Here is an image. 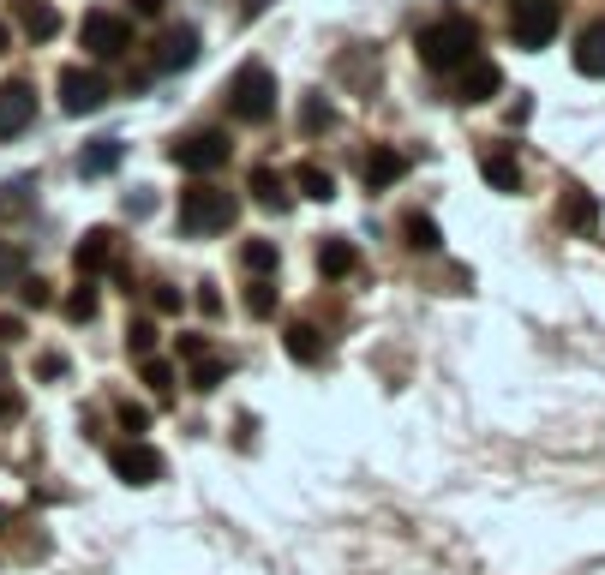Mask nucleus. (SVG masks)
I'll list each match as a JSON object with an SVG mask.
<instances>
[{
	"label": "nucleus",
	"mask_w": 605,
	"mask_h": 575,
	"mask_svg": "<svg viewBox=\"0 0 605 575\" xmlns=\"http://www.w3.org/2000/svg\"><path fill=\"white\" fill-rule=\"evenodd\" d=\"M420 60H426V72H456V66L480 60V24L462 18V12L426 24V30H420Z\"/></svg>",
	"instance_id": "obj_1"
},
{
	"label": "nucleus",
	"mask_w": 605,
	"mask_h": 575,
	"mask_svg": "<svg viewBox=\"0 0 605 575\" xmlns=\"http://www.w3.org/2000/svg\"><path fill=\"white\" fill-rule=\"evenodd\" d=\"M228 114L246 120V126H264L276 114V78L264 60H246L234 78H228Z\"/></svg>",
	"instance_id": "obj_2"
},
{
	"label": "nucleus",
	"mask_w": 605,
	"mask_h": 575,
	"mask_svg": "<svg viewBox=\"0 0 605 575\" xmlns=\"http://www.w3.org/2000/svg\"><path fill=\"white\" fill-rule=\"evenodd\" d=\"M228 222H234V192H222V186L180 192V234H222Z\"/></svg>",
	"instance_id": "obj_3"
},
{
	"label": "nucleus",
	"mask_w": 605,
	"mask_h": 575,
	"mask_svg": "<svg viewBox=\"0 0 605 575\" xmlns=\"http://www.w3.org/2000/svg\"><path fill=\"white\" fill-rule=\"evenodd\" d=\"M78 36H84V48H90L96 60H114V54H126V48H132V24H126V12H108V6L84 12Z\"/></svg>",
	"instance_id": "obj_4"
},
{
	"label": "nucleus",
	"mask_w": 605,
	"mask_h": 575,
	"mask_svg": "<svg viewBox=\"0 0 605 575\" xmlns=\"http://www.w3.org/2000/svg\"><path fill=\"white\" fill-rule=\"evenodd\" d=\"M108 102V78L102 72H90V66H66L60 72V108L66 114H96Z\"/></svg>",
	"instance_id": "obj_5"
},
{
	"label": "nucleus",
	"mask_w": 605,
	"mask_h": 575,
	"mask_svg": "<svg viewBox=\"0 0 605 575\" xmlns=\"http://www.w3.org/2000/svg\"><path fill=\"white\" fill-rule=\"evenodd\" d=\"M228 150H234V144H228V132H192V138H180L168 156H174L186 174H216V168L228 162Z\"/></svg>",
	"instance_id": "obj_6"
},
{
	"label": "nucleus",
	"mask_w": 605,
	"mask_h": 575,
	"mask_svg": "<svg viewBox=\"0 0 605 575\" xmlns=\"http://www.w3.org/2000/svg\"><path fill=\"white\" fill-rule=\"evenodd\" d=\"M108 468H114V480H126V486H156L168 462H162L150 444L132 438V444H114V450H108Z\"/></svg>",
	"instance_id": "obj_7"
},
{
	"label": "nucleus",
	"mask_w": 605,
	"mask_h": 575,
	"mask_svg": "<svg viewBox=\"0 0 605 575\" xmlns=\"http://www.w3.org/2000/svg\"><path fill=\"white\" fill-rule=\"evenodd\" d=\"M510 36H516L522 48H546V42L558 36V6H552V0H522Z\"/></svg>",
	"instance_id": "obj_8"
},
{
	"label": "nucleus",
	"mask_w": 605,
	"mask_h": 575,
	"mask_svg": "<svg viewBox=\"0 0 605 575\" xmlns=\"http://www.w3.org/2000/svg\"><path fill=\"white\" fill-rule=\"evenodd\" d=\"M30 120H36V90H30L24 78L0 84V138H18Z\"/></svg>",
	"instance_id": "obj_9"
},
{
	"label": "nucleus",
	"mask_w": 605,
	"mask_h": 575,
	"mask_svg": "<svg viewBox=\"0 0 605 575\" xmlns=\"http://www.w3.org/2000/svg\"><path fill=\"white\" fill-rule=\"evenodd\" d=\"M558 216H564L576 234H594V228H600V198H594L588 186H570L564 204H558Z\"/></svg>",
	"instance_id": "obj_10"
},
{
	"label": "nucleus",
	"mask_w": 605,
	"mask_h": 575,
	"mask_svg": "<svg viewBox=\"0 0 605 575\" xmlns=\"http://www.w3.org/2000/svg\"><path fill=\"white\" fill-rule=\"evenodd\" d=\"M192 60H198V30H192V24L168 30V36H162V54H156V66H162V72H180V66H192Z\"/></svg>",
	"instance_id": "obj_11"
},
{
	"label": "nucleus",
	"mask_w": 605,
	"mask_h": 575,
	"mask_svg": "<svg viewBox=\"0 0 605 575\" xmlns=\"http://www.w3.org/2000/svg\"><path fill=\"white\" fill-rule=\"evenodd\" d=\"M72 264H78L84 276H96V270H108V264H114V234H108V228H90V234L78 240V252H72Z\"/></svg>",
	"instance_id": "obj_12"
},
{
	"label": "nucleus",
	"mask_w": 605,
	"mask_h": 575,
	"mask_svg": "<svg viewBox=\"0 0 605 575\" xmlns=\"http://www.w3.org/2000/svg\"><path fill=\"white\" fill-rule=\"evenodd\" d=\"M18 24H24V36H30V42L60 36V12H54L48 0H18Z\"/></svg>",
	"instance_id": "obj_13"
},
{
	"label": "nucleus",
	"mask_w": 605,
	"mask_h": 575,
	"mask_svg": "<svg viewBox=\"0 0 605 575\" xmlns=\"http://www.w3.org/2000/svg\"><path fill=\"white\" fill-rule=\"evenodd\" d=\"M504 90V72L492 66V60H468V78H462V96L468 102H492Z\"/></svg>",
	"instance_id": "obj_14"
},
{
	"label": "nucleus",
	"mask_w": 605,
	"mask_h": 575,
	"mask_svg": "<svg viewBox=\"0 0 605 575\" xmlns=\"http://www.w3.org/2000/svg\"><path fill=\"white\" fill-rule=\"evenodd\" d=\"M402 174H408V156H402V150H390V144H384V150H372V156H366V186H372V192H378V186H396Z\"/></svg>",
	"instance_id": "obj_15"
},
{
	"label": "nucleus",
	"mask_w": 605,
	"mask_h": 575,
	"mask_svg": "<svg viewBox=\"0 0 605 575\" xmlns=\"http://www.w3.org/2000/svg\"><path fill=\"white\" fill-rule=\"evenodd\" d=\"M576 72H588V78H605V18L582 30V42H576Z\"/></svg>",
	"instance_id": "obj_16"
},
{
	"label": "nucleus",
	"mask_w": 605,
	"mask_h": 575,
	"mask_svg": "<svg viewBox=\"0 0 605 575\" xmlns=\"http://www.w3.org/2000/svg\"><path fill=\"white\" fill-rule=\"evenodd\" d=\"M120 156H126V144H120V138H96V144L78 156V174H90V180H96V174H114V168H120Z\"/></svg>",
	"instance_id": "obj_17"
},
{
	"label": "nucleus",
	"mask_w": 605,
	"mask_h": 575,
	"mask_svg": "<svg viewBox=\"0 0 605 575\" xmlns=\"http://www.w3.org/2000/svg\"><path fill=\"white\" fill-rule=\"evenodd\" d=\"M282 342H288V354H294L300 366H318V360H324V336H318V324H288Z\"/></svg>",
	"instance_id": "obj_18"
},
{
	"label": "nucleus",
	"mask_w": 605,
	"mask_h": 575,
	"mask_svg": "<svg viewBox=\"0 0 605 575\" xmlns=\"http://www.w3.org/2000/svg\"><path fill=\"white\" fill-rule=\"evenodd\" d=\"M294 186H300L306 198H318V204H330V198H336V174H330V168H318V162H300V168H294Z\"/></svg>",
	"instance_id": "obj_19"
},
{
	"label": "nucleus",
	"mask_w": 605,
	"mask_h": 575,
	"mask_svg": "<svg viewBox=\"0 0 605 575\" xmlns=\"http://www.w3.org/2000/svg\"><path fill=\"white\" fill-rule=\"evenodd\" d=\"M480 174H486V186H498V192H522V168H516V156H486L480 162Z\"/></svg>",
	"instance_id": "obj_20"
},
{
	"label": "nucleus",
	"mask_w": 605,
	"mask_h": 575,
	"mask_svg": "<svg viewBox=\"0 0 605 575\" xmlns=\"http://www.w3.org/2000/svg\"><path fill=\"white\" fill-rule=\"evenodd\" d=\"M354 264H360V252H354L348 240H324V246H318V270H324V276H354Z\"/></svg>",
	"instance_id": "obj_21"
},
{
	"label": "nucleus",
	"mask_w": 605,
	"mask_h": 575,
	"mask_svg": "<svg viewBox=\"0 0 605 575\" xmlns=\"http://www.w3.org/2000/svg\"><path fill=\"white\" fill-rule=\"evenodd\" d=\"M252 198H258L264 210H282V204H288V180H282L276 168H258V174H252Z\"/></svg>",
	"instance_id": "obj_22"
},
{
	"label": "nucleus",
	"mask_w": 605,
	"mask_h": 575,
	"mask_svg": "<svg viewBox=\"0 0 605 575\" xmlns=\"http://www.w3.org/2000/svg\"><path fill=\"white\" fill-rule=\"evenodd\" d=\"M408 246H414V252H438V246H444L438 222H432V216H408Z\"/></svg>",
	"instance_id": "obj_23"
},
{
	"label": "nucleus",
	"mask_w": 605,
	"mask_h": 575,
	"mask_svg": "<svg viewBox=\"0 0 605 575\" xmlns=\"http://www.w3.org/2000/svg\"><path fill=\"white\" fill-rule=\"evenodd\" d=\"M240 264H246L252 276H264V270H276V246H270V240H246V246H240Z\"/></svg>",
	"instance_id": "obj_24"
},
{
	"label": "nucleus",
	"mask_w": 605,
	"mask_h": 575,
	"mask_svg": "<svg viewBox=\"0 0 605 575\" xmlns=\"http://www.w3.org/2000/svg\"><path fill=\"white\" fill-rule=\"evenodd\" d=\"M126 348H132V360H156V324L138 318V324L126 330Z\"/></svg>",
	"instance_id": "obj_25"
},
{
	"label": "nucleus",
	"mask_w": 605,
	"mask_h": 575,
	"mask_svg": "<svg viewBox=\"0 0 605 575\" xmlns=\"http://www.w3.org/2000/svg\"><path fill=\"white\" fill-rule=\"evenodd\" d=\"M24 270H30V258H24L18 246H0V288H12V282H24Z\"/></svg>",
	"instance_id": "obj_26"
},
{
	"label": "nucleus",
	"mask_w": 605,
	"mask_h": 575,
	"mask_svg": "<svg viewBox=\"0 0 605 575\" xmlns=\"http://www.w3.org/2000/svg\"><path fill=\"white\" fill-rule=\"evenodd\" d=\"M300 126H306V132H324V126H330V102H324V96H306V102H300Z\"/></svg>",
	"instance_id": "obj_27"
},
{
	"label": "nucleus",
	"mask_w": 605,
	"mask_h": 575,
	"mask_svg": "<svg viewBox=\"0 0 605 575\" xmlns=\"http://www.w3.org/2000/svg\"><path fill=\"white\" fill-rule=\"evenodd\" d=\"M246 312H252V318H270V312H276V288H270V282H252V288H246Z\"/></svg>",
	"instance_id": "obj_28"
},
{
	"label": "nucleus",
	"mask_w": 605,
	"mask_h": 575,
	"mask_svg": "<svg viewBox=\"0 0 605 575\" xmlns=\"http://www.w3.org/2000/svg\"><path fill=\"white\" fill-rule=\"evenodd\" d=\"M222 378H228V366H222V360H210V354L192 366V390H216Z\"/></svg>",
	"instance_id": "obj_29"
},
{
	"label": "nucleus",
	"mask_w": 605,
	"mask_h": 575,
	"mask_svg": "<svg viewBox=\"0 0 605 575\" xmlns=\"http://www.w3.org/2000/svg\"><path fill=\"white\" fill-rule=\"evenodd\" d=\"M144 384H150L156 396H168V390H174V366H168V360H144Z\"/></svg>",
	"instance_id": "obj_30"
},
{
	"label": "nucleus",
	"mask_w": 605,
	"mask_h": 575,
	"mask_svg": "<svg viewBox=\"0 0 605 575\" xmlns=\"http://www.w3.org/2000/svg\"><path fill=\"white\" fill-rule=\"evenodd\" d=\"M66 318H72V324H84V318H96V288H78V294L66 300Z\"/></svg>",
	"instance_id": "obj_31"
},
{
	"label": "nucleus",
	"mask_w": 605,
	"mask_h": 575,
	"mask_svg": "<svg viewBox=\"0 0 605 575\" xmlns=\"http://www.w3.org/2000/svg\"><path fill=\"white\" fill-rule=\"evenodd\" d=\"M120 420H126V432H150V414L138 402H120Z\"/></svg>",
	"instance_id": "obj_32"
},
{
	"label": "nucleus",
	"mask_w": 605,
	"mask_h": 575,
	"mask_svg": "<svg viewBox=\"0 0 605 575\" xmlns=\"http://www.w3.org/2000/svg\"><path fill=\"white\" fill-rule=\"evenodd\" d=\"M150 300H156V312H180V288H168V282H156Z\"/></svg>",
	"instance_id": "obj_33"
},
{
	"label": "nucleus",
	"mask_w": 605,
	"mask_h": 575,
	"mask_svg": "<svg viewBox=\"0 0 605 575\" xmlns=\"http://www.w3.org/2000/svg\"><path fill=\"white\" fill-rule=\"evenodd\" d=\"M18 288H24V306H48V282H30V276H24Z\"/></svg>",
	"instance_id": "obj_34"
},
{
	"label": "nucleus",
	"mask_w": 605,
	"mask_h": 575,
	"mask_svg": "<svg viewBox=\"0 0 605 575\" xmlns=\"http://www.w3.org/2000/svg\"><path fill=\"white\" fill-rule=\"evenodd\" d=\"M198 306H204V312H222V294H216V282H198Z\"/></svg>",
	"instance_id": "obj_35"
},
{
	"label": "nucleus",
	"mask_w": 605,
	"mask_h": 575,
	"mask_svg": "<svg viewBox=\"0 0 605 575\" xmlns=\"http://www.w3.org/2000/svg\"><path fill=\"white\" fill-rule=\"evenodd\" d=\"M126 210H132V216H150V210H156V198H150V192H132V198H126Z\"/></svg>",
	"instance_id": "obj_36"
},
{
	"label": "nucleus",
	"mask_w": 605,
	"mask_h": 575,
	"mask_svg": "<svg viewBox=\"0 0 605 575\" xmlns=\"http://www.w3.org/2000/svg\"><path fill=\"white\" fill-rule=\"evenodd\" d=\"M180 354L186 360H204V336H180Z\"/></svg>",
	"instance_id": "obj_37"
},
{
	"label": "nucleus",
	"mask_w": 605,
	"mask_h": 575,
	"mask_svg": "<svg viewBox=\"0 0 605 575\" xmlns=\"http://www.w3.org/2000/svg\"><path fill=\"white\" fill-rule=\"evenodd\" d=\"M18 336H24V324L18 318H0V342H18Z\"/></svg>",
	"instance_id": "obj_38"
},
{
	"label": "nucleus",
	"mask_w": 605,
	"mask_h": 575,
	"mask_svg": "<svg viewBox=\"0 0 605 575\" xmlns=\"http://www.w3.org/2000/svg\"><path fill=\"white\" fill-rule=\"evenodd\" d=\"M12 414H18V396H12V390H0V420H12Z\"/></svg>",
	"instance_id": "obj_39"
},
{
	"label": "nucleus",
	"mask_w": 605,
	"mask_h": 575,
	"mask_svg": "<svg viewBox=\"0 0 605 575\" xmlns=\"http://www.w3.org/2000/svg\"><path fill=\"white\" fill-rule=\"evenodd\" d=\"M132 12H144V18H156V12H162V0H132Z\"/></svg>",
	"instance_id": "obj_40"
},
{
	"label": "nucleus",
	"mask_w": 605,
	"mask_h": 575,
	"mask_svg": "<svg viewBox=\"0 0 605 575\" xmlns=\"http://www.w3.org/2000/svg\"><path fill=\"white\" fill-rule=\"evenodd\" d=\"M264 6H270V0H240V12H246V18H258Z\"/></svg>",
	"instance_id": "obj_41"
},
{
	"label": "nucleus",
	"mask_w": 605,
	"mask_h": 575,
	"mask_svg": "<svg viewBox=\"0 0 605 575\" xmlns=\"http://www.w3.org/2000/svg\"><path fill=\"white\" fill-rule=\"evenodd\" d=\"M6 42H12V30H6V24H0V54H6Z\"/></svg>",
	"instance_id": "obj_42"
},
{
	"label": "nucleus",
	"mask_w": 605,
	"mask_h": 575,
	"mask_svg": "<svg viewBox=\"0 0 605 575\" xmlns=\"http://www.w3.org/2000/svg\"><path fill=\"white\" fill-rule=\"evenodd\" d=\"M0 522H6V504H0Z\"/></svg>",
	"instance_id": "obj_43"
},
{
	"label": "nucleus",
	"mask_w": 605,
	"mask_h": 575,
	"mask_svg": "<svg viewBox=\"0 0 605 575\" xmlns=\"http://www.w3.org/2000/svg\"><path fill=\"white\" fill-rule=\"evenodd\" d=\"M552 6H558V0H552Z\"/></svg>",
	"instance_id": "obj_44"
}]
</instances>
